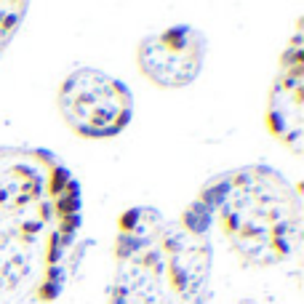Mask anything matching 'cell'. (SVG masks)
<instances>
[{
	"mask_svg": "<svg viewBox=\"0 0 304 304\" xmlns=\"http://www.w3.org/2000/svg\"><path fill=\"white\" fill-rule=\"evenodd\" d=\"M80 230V187L40 147H0V304H51Z\"/></svg>",
	"mask_w": 304,
	"mask_h": 304,
	"instance_id": "6da1fadb",
	"label": "cell"
},
{
	"mask_svg": "<svg viewBox=\"0 0 304 304\" xmlns=\"http://www.w3.org/2000/svg\"><path fill=\"white\" fill-rule=\"evenodd\" d=\"M211 262V216L200 200L176 221L136 206L118 221L107 304L206 301Z\"/></svg>",
	"mask_w": 304,
	"mask_h": 304,
	"instance_id": "7a4b0ae2",
	"label": "cell"
},
{
	"mask_svg": "<svg viewBox=\"0 0 304 304\" xmlns=\"http://www.w3.org/2000/svg\"><path fill=\"white\" fill-rule=\"evenodd\" d=\"M197 200L219 221L232 254L245 267H275L301 245L299 192L270 166H245L211 179Z\"/></svg>",
	"mask_w": 304,
	"mask_h": 304,
	"instance_id": "3957f363",
	"label": "cell"
},
{
	"mask_svg": "<svg viewBox=\"0 0 304 304\" xmlns=\"http://www.w3.org/2000/svg\"><path fill=\"white\" fill-rule=\"evenodd\" d=\"M59 110L75 134L86 139H110L131 120L134 96L118 78L86 67L62 83Z\"/></svg>",
	"mask_w": 304,
	"mask_h": 304,
	"instance_id": "277c9868",
	"label": "cell"
},
{
	"mask_svg": "<svg viewBox=\"0 0 304 304\" xmlns=\"http://www.w3.org/2000/svg\"><path fill=\"white\" fill-rule=\"evenodd\" d=\"M206 59V38L195 27H168L142 40L136 62L142 75L163 88H182L197 78Z\"/></svg>",
	"mask_w": 304,
	"mask_h": 304,
	"instance_id": "5b68a950",
	"label": "cell"
},
{
	"mask_svg": "<svg viewBox=\"0 0 304 304\" xmlns=\"http://www.w3.org/2000/svg\"><path fill=\"white\" fill-rule=\"evenodd\" d=\"M267 123L280 142L299 155L304 125V48L299 32L291 38L280 59L277 78L270 91V104H267Z\"/></svg>",
	"mask_w": 304,
	"mask_h": 304,
	"instance_id": "8992f818",
	"label": "cell"
},
{
	"mask_svg": "<svg viewBox=\"0 0 304 304\" xmlns=\"http://www.w3.org/2000/svg\"><path fill=\"white\" fill-rule=\"evenodd\" d=\"M27 14V3H0V54L16 35L21 19Z\"/></svg>",
	"mask_w": 304,
	"mask_h": 304,
	"instance_id": "52a82bcc",
	"label": "cell"
},
{
	"mask_svg": "<svg viewBox=\"0 0 304 304\" xmlns=\"http://www.w3.org/2000/svg\"><path fill=\"white\" fill-rule=\"evenodd\" d=\"M197 304H208V301H197Z\"/></svg>",
	"mask_w": 304,
	"mask_h": 304,
	"instance_id": "ba28073f",
	"label": "cell"
}]
</instances>
